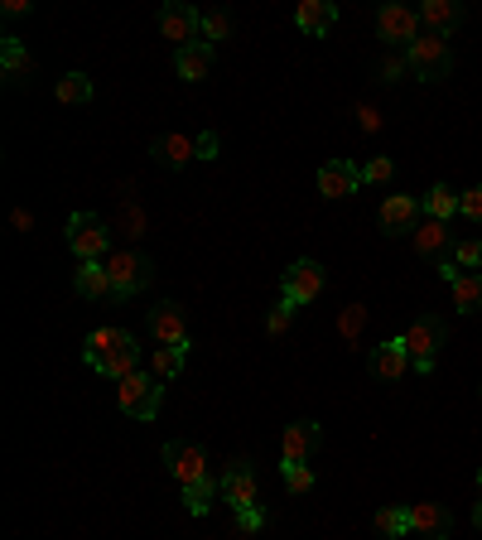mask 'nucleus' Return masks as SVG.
<instances>
[{
  "mask_svg": "<svg viewBox=\"0 0 482 540\" xmlns=\"http://www.w3.org/2000/svg\"><path fill=\"white\" fill-rule=\"evenodd\" d=\"M376 531L381 536H410V507H381L376 512Z\"/></svg>",
  "mask_w": 482,
  "mask_h": 540,
  "instance_id": "32",
  "label": "nucleus"
},
{
  "mask_svg": "<svg viewBox=\"0 0 482 540\" xmlns=\"http://www.w3.org/2000/svg\"><path fill=\"white\" fill-rule=\"evenodd\" d=\"M362 328H367V309H362V304H348V309L338 314V338H343L348 348H357Z\"/></svg>",
  "mask_w": 482,
  "mask_h": 540,
  "instance_id": "31",
  "label": "nucleus"
},
{
  "mask_svg": "<svg viewBox=\"0 0 482 540\" xmlns=\"http://www.w3.org/2000/svg\"><path fill=\"white\" fill-rule=\"evenodd\" d=\"M405 68H410V63H405V58H386V63H381V82H401L405 78Z\"/></svg>",
  "mask_w": 482,
  "mask_h": 540,
  "instance_id": "41",
  "label": "nucleus"
},
{
  "mask_svg": "<svg viewBox=\"0 0 482 540\" xmlns=\"http://www.w3.org/2000/svg\"><path fill=\"white\" fill-rule=\"evenodd\" d=\"M391 179H396V160L376 155V160L362 164V184H391Z\"/></svg>",
  "mask_w": 482,
  "mask_h": 540,
  "instance_id": "35",
  "label": "nucleus"
},
{
  "mask_svg": "<svg viewBox=\"0 0 482 540\" xmlns=\"http://www.w3.org/2000/svg\"><path fill=\"white\" fill-rule=\"evenodd\" d=\"M0 73H5V82H25L29 73H34V58H29V49L15 34L0 39Z\"/></svg>",
  "mask_w": 482,
  "mask_h": 540,
  "instance_id": "23",
  "label": "nucleus"
},
{
  "mask_svg": "<svg viewBox=\"0 0 482 540\" xmlns=\"http://www.w3.org/2000/svg\"><path fill=\"white\" fill-rule=\"evenodd\" d=\"M478 497H482V468H478Z\"/></svg>",
  "mask_w": 482,
  "mask_h": 540,
  "instance_id": "45",
  "label": "nucleus"
},
{
  "mask_svg": "<svg viewBox=\"0 0 482 540\" xmlns=\"http://www.w3.org/2000/svg\"><path fill=\"white\" fill-rule=\"evenodd\" d=\"M295 25L304 29V34H314V39H323L328 29L338 25V5H333V0H299Z\"/></svg>",
  "mask_w": 482,
  "mask_h": 540,
  "instance_id": "19",
  "label": "nucleus"
},
{
  "mask_svg": "<svg viewBox=\"0 0 482 540\" xmlns=\"http://www.w3.org/2000/svg\"><path fill=\"white\" fill-rule=\"evenodd\" d=\"M401 338H405V348H410L415 372H434V357H439V348H444V319H439V314H420Z\"/></svg>",
  "mask_w": 482,
  "mask_h": 540,
  "instance_id": "6",
  "label": "nucleus"
},
{
  "mask_svg": "<svg viewBox=\"0 0 482 540\" xmlns=\"http://www.w3.org/2000/svg\"><path fill=\"white\" fill-rule=\"evenodd\" d=\"M357 126H362V131H381V111H376V107H357Z\"/></svg>",
  "mask_w": 482,
  "mask_h": 540,
  "instance_id": "42",
  "label": "nucleus"
},
{
  "mask_svg": "<svg viewBox=\"0 0 482 540\" xmlns=\"http://www.w3.org/2000/svg\"><path fill=\"white\" fill-rule=\"evenodd\" d=\"M449 222H439V217H420V227H415V256H425V261H444V251H449Z\"/></svg>",
  "mask_w": 482,
  "mask_h": 540,
  "instance_id": "18",
  "label": "nucleus"
},
{
  "mask_svg": "<svg viewBox=\"0 0 482 540\" xmlns=\"http://www.w3.org/2000/svg\"><path fill=\"white\" fill-rule=\"evenodd\" d=\"M160 34L164 39H174V49H188V44H198L203 39V10H193L184 0H169L160 10Z\"/></svg>",
  "mask_w": 482,
  "mask_h": 540,
  "instance_id": "9",
  "label": "nucleus"
},
{
  "mask_svg": "<svg viewBox=\"0 0 482 540\" xmlns=\"http://www.w3.org/2000/svg\"><path fill=\"white\" fill-rule=\"evenodd\" d=\"M290 319H295V304H285V299H280V304L270 309V319H266V333H270V338H280V333L290 328Z\"/></svg>",
  "mask_w": 482,
  "mask_h": 540,
  "instance_id": "36",
  "label": "nucleus"
},
{
  "mask_svg": "<svg viewBox=\"0 0 482 540\" xmlns=\"http://www.w3.org/2000/svg\"><path fill=\"white\" fill-rule=\"evenodd\" d=\"M140 357H145V352L131 343V348L111 352V357H87V367H92L97 377H107V381H126L131 372H140Z\"/></svg>",
  "mask_w": 482,
  "mask_h": 540,
  "instance_id": "21",
  "label": "nucleus"
},
{
  "mask_svg": "<svg viewBox=\"0 0 482 540\" xmlns=\"http://www.w3.org/2000/svg\"><path fill=\"white\" fill-rule=\"evenodd\" d=\"M73 290L82 299H111V275L107 261H78V275H73Z\"/></svg>",
  "mask_w": 482,
  "mask_h": 540,
  "instance_id": "22",
  "label": "nucleus"
},
{
  "mask_svg": "<svg viewBox=\"0 0 482 540\" xmlns=\"http://www.w3.org/2000/svg\"><path fill=\"white\" fill-rule=\"evenodd\" d=\"M280 478H285V492H309V487L319 483V478H314V468H309V463H280Z\"/></svg>",
  "mask_w": 482,
  "mask_h": 540,
  "instance_id": "33",
  "label": "nucleus"
},
{
  "mask_svg": "<svg viewBox=\"0 0 482 540\" xmlns=\"http://www.w3.org/2000/svg\"><path fill=\"white\" fill-rule=\"evenodd\" d=\"M174 73L184 82H203L213 73V44H188V49H174Z\"/></svg>",
  "mask_w": 482,
  "mask_h": 540,
  "instance_id": "20",
  "label": "nucleus"
},
{
  "mask_svg": "<svg viewBox=\"0 0 482 540\" xmlns=\"http://www.w3.org/2000/svg\"><path fill=\"white\" fill-rule=\"evenodd\" d=\"M266 526V512L261 507H246V512H237V531H261Z\"/></svg>",
  "mask_w": 482,
  "mask_h": 540,
  "instance_id": "39",
  "label": "nucleus"
},
{
  "mask_svg": "<svg viewBox=\"0 0 482 540\" xmlns=\"http://www.w3.org/2000/svg\"><path fill=\"white\" fill-rule=\"evenodd\" d=\"M184 362H188V343H169V348L150 352V372H155L160 381H174L179 372H184Z\"/></svg>",
  "mask_w": 482,
  "mask_h": 540,
  "instance_id": "26",
  "label": "nucleus"
},
{
  "mask_svg": "<svg viewBox=\"0 0 482 540\" xmlns=\"http://www.w3.org/2000/svg\"><path fill=\"white\" fill-rule=\"evenodd\" d=\"M458 275H463V266H458V261H439V280H444V285H454Z\"/></svg>",
  "mask_w": 482,
  "mask_h": 540,
  "instance_id": "43",
  "label": "nucleus"
},
{
  "mask_svg": "<svg viewBox=\"0 0 482 540\" xmlns=\"http://www.w3.org/2000/svg\"><path fill=\"white\" fill-rule=\"evenodd\" d=\"M150 333H155V343L169 348V343H188V314L174 304V299H164L150 309Z\"/></svg>",
  "mask_w": 482,
  "mask_h": 540,
  "instance_id": "12",
  "label": "nucleus"
},
{
  "mask_svg": "<svg viewBox=\"0 0 482 540\" xmlns=\"http://www.w3.org/2000/svg\"><path fill=\"white\" fill-rule=\"evenodd\" d=\"M410 531L425 536V540H444L454 531V521H449V512H444L439 502H415V507H410Z\"/></svg>",
  "mask_w": 482,
  "mask_h": 540,
  "instance_id": "17",
  "label": "nucleus"
},
{
  "mask_svg": "<svg viewBox=\"0 0 482 540\" xmlns=\"http://www.w3.org/2000/svg\"><path fill=\"white\" fill-rule=\"evenodd\" d=\"M372 372L381 381H401L410 372V348H405V338H386V343H376L372 348Z\"/></svg>",
  "mask_w": 482,
  "mask_h": 540,
  "instance_id": "15",
  "label": "nucleus"
},
{
  "mask_svg": "<svg viewBox=\"0 0 482 540\" xmlns=\"http://www.w3.org/2000/svg\"><path fill=\"white\" fill-rule=\"evenodd\" d=\"M458 217H473V222H482V184H478V189L458 193Z\"/></svg>",
  "mask_w": 482,
  "mask_h": 540,
  "instance_id": "37",
  "label": "nucleus"
},
{
  "mask_svg": "<svg viewBox=\"0 0 482 540\" xmlns=\"http://www.w3.org/2000/svg\"><path fill=\"white\" fill-rule=\"evenodd\" d=\"M454 261L463 270H478L482 266V242H458L454 246Z\"/></svg>",
  "mask_w": 482,
  "mask_h": 540,
  "instance_id": "38",
  "label": "nucleus"
},
{
  "mask_svg": "<svg viewBox=\"0 0 482 540\" xmlns=\"http://www.w3.org/2000/svg\"><path fill=\"white\" fill-rule=\"evenodd\" d=\"M420 25L429 34H449L454 25H463V5L458 0H425L420 5Z\"/></svg>",
  "mask_w": 482,
  "mask_h": 540,
  "instance_id": "24",
  "label": "nucleus"
},
{
  "mask_svg": "<svg viewBox=\"0 0 482 540\" xmlns=\"http://www.w3.org/2000/svg\"><path fill=\"white\" fill-rule=\"evenodd\" d=\"M319 425L314 420H295V425H285L280 434V463H309V454L319 449Z\"/></svg>",
  "mask_w": 482,
  "mask_h": 540,
  "instance_id": "13",
  "label": "nucleus"
},
{
  "mask_svg": "<svg viewBox=\"0 0 482 540\" xmlns=\"http://www.w3.org/2000/svg\"><path fill=\"white\" fill-rule=\"evenodd\" d=\"M160 396H164V381L155 372H131L126 381H116V405L131 415V420H155V410H160Z\"/></svg>",
  "mask_w": 482,
  "mask_h": 540,
  "instance_id": "2",
  "label": "nucleus"
},
{
  "mask_svg": "<svg viewBox=\"0 0 482 540\" xmlns=\"http://www.w3.org/2000/svg\"><path fill=\"white\" fill-rule=\"evenodd\" d=\"M164 169H184L188 160H198V135H184V131H169L155 140V150H150Z\"/></svg>",
  "mask_w": 482,
  "mask_h": 540,
  "instance_id": "16",
  "label": "nucleus"
},
{
  "mask_svg": "<svg viewBox=\"0 0 482 540\" xmlns=\"http://www.w3.org/2000/svg\"><path fill=\"white\" fill-rule=\"evenodd\" d=\"M222 502H227L232 512L261 507V483H256V473H251V463L246 459H237L227 473H222Z\"/></svg>",
  "mask_w": 482,
  "mask_h": 540,
  "instance_id": "10",
  "label": "nucleus"
},
{
  "mask_svg": "<svg viewBox=\"0 0 482 540\" xmlns=\"http://www.w3.org/2000/svg\"><path fill=\"white\" fill-rule=\"evenodd\" d=\"M473 521H478V526H482V502H478V512H473Z\"/></svg>",
  "mask_w": 482,
  "mask_h": 540,
  "instance_id": "44",
  "label": "nucleus"
},
{
  "mask_svg": "<svg viewBox=\"0 0 482 540\" xmlns=\"http://www.w3.org/2000/svg\"><path fill=\"white\" fill-rule=\"evenodd\" d=\"M217 150H222L217 131H203V135H198V160H217Z\"/></svg>",
  "mask_w": 482,
  "mask_h": 540,
  "instance_id": "40",
  "label": "nucleus"
},
{
  "mask_svg": "<svg viewBox=\"0 0 482 540\" xmlns=\"http://www.w3.org/2000/svg\"><path fill=\"white\" fill-rule=\"evenodd\" d=\"M405 63L415 68L420 82H444L454 73V49H449V34H420L410 49H405Z\"/></svg>",
  "mask_w": 482,
  "mask_h": 540,
  "instance_id": "1",
  "label": "nucleus"
},
{
  "mask_svg": "<svg viewBox=\"0 0 482 540\" xmlns=\"http://www.w3.org/2000/svg\"><path fill=\"white\" fill-rule=\"evenodd\" d=\"M425 217H439V222H454L458 217V193L449 184H434L425 193Z\"/></svg>",
  "mask_w": 482,
  "mask_h": 540,
  "instance_id": "30",
  "label": "nucleus"
},
{
  "mask_svg": "<svg viewBox=\"0 0 482 540\" xmlns=\"http://www.w3.org/2000/svg\"><path fill=\"white\" fill-rule=\"evenodd\" d=\"M376 34L386 39V44H415L420 34H425V25H420V10H410V5H401V0H391V5H381L376 10Z\"/></svg>",
  "mask_w": 482,
  "mask_h": 540,
  "instance_id": "7",
  "label": "nucleus"
},
{
  "mask_svg": "<svg viewBox=\"0 0 482 540\" xmlns=\"http://www.w3.org/2000/svg\"><path fill=\"white\" fill-rule=\"evenodd\" d=\"M54 97L63 107H82V102H92V78L87 73H68V78H58Z\"/></svg>",
  "mask_w": 482,
  "mask_h": 540,
  "instance_id": "29",
  "label": "nucleus"
},
{
  "mask_svg": "<svg viewBox=\"0 0 482 540\" xmlns=\"http://www.w3.org/2000/svg\"><path fill=\"white\" fill-rule=\"evenodd\" d=\"M227 34H232V20H227L222 10H203V44H213L217 49Z\"/></svg>",
  "mask_w": 482,
  "mask_h": 540,
  "instance_id": "34",
  "label": "nucleus"
},
{
  "mask_svg": "<svg viewBox=\"0 0 482 540\" xmlns=\"http://www.w3.org/2000/svg\"><path fill=\"white\" fill-rule=\"evenodd\" d=\"M217 497H222V478H203V483L184 487V507H188V516H208V507H213Z\"/></svg>",
  "mask_w": 482,
  "mask_h": 540,
  "instance_id": "28",
  "label": "nucleus"
},
{
  "mask_svg": "<svg viewBox=\"0 0 482 540\" xmlns=\"http://www.w3.org/2000/svg\"><path fill=\"white\" fill-rule=\"evenodd\" d=\"M164 468H169V478L179 487H193V483H203V478H213L208 449L203 444H184V439H169L164 444Z\"/></svg>",
  "mask_w": 482,
  "mask_h": 540,
  "instance_id": "5",
  "label": "nucleus"
},
{
  "mask_svg": "<svg viewBox=\"0 0 482 540\" xmlns=\"http://www.w3.org/2000/svg\"><path fill=\"white\" fill-rule=\"evenodd\" d=\"M68 251L78 261H107L111 256V232L97 213H73L68 217Z\"/></svg>",
  "mask_w": 482,
  "mask_h": 540,
  "instance_id": "3",
  "label": "nucleus"
},
{
  "mask_svg": "<svg viewBox=\"0 0 482 540\" xmlns=\"http://www.w3.org/2000/svg\"><path fill=\"white\" fill-rule=\"evenodd\" d=\"M420 217H425V198L391 193V198L381 203V232H391V237H401V232H415V227H420Z\"/></svg>",
  "mask_w": 482,
  "mask_h": 540,
  "instance_id": "11",
  "label": "nucleus"
},
{
  "mask_svg": "<svg viewBox=\"0 0 482 540\" xmlns=\"http://www.w3.org/2000/svg\"><path fill=\"white\" fill-rule=\"evenodd\" d=\"M135 338L126 333V328H92L87 333V343H82V357H111V352L131 348Z\"/></svg>",
  "mask_w": 482,
  "mask_h": 540,
  "instance_id": "25",
  "label": "nucleus"
},
{
  "mask_svg": "<svg viewBox=\"0 0 482 540\" xmlns=\"http://www.w3.org/2000/svg\"><path fill=\"white\" fill-rule=\"evenodd\" d=\"M449 290H454V309H458V314H473V309H482V275H478V270H463Z\"/></svg>",
  "mask_w": 482,
  "mask_h": 540,
  "instance_id": "27",
  "label": "nucleus"
},
{
  "mask_svg": "<svg viewBox=\"0 0 482 540\" xmlns=\"http://www.w3.org/2000/svg\"><path fill=\"white\" fill-rule=\"evenodd\" d=\"M362 189V169L348 160H328L319 169V193L323 198H348V193Z\"/></svg>",
  "mask_w": 482,
  "mask_h": 540,
  "instance_id": "14",
  "label": "nucleus"
},
{
  "mask_svg": "<svg viewBox=\"0 0 482 540\" xmlns=\"http://www.w3.org/2000/svg\"><path fill=\"white\" fill-rule=\"evenodd\" d=\"M107 275H111V299H135L150 285V261L140 251H131V246H121V251L107 256Z\"/></svg>",
  "mask_w": 482,
  "mask_h": 540,
  "instance_id": "4",
  "label": "nucleus"
},
{
  "mask_svg": "<svg viewBox=\"0 0 482 540\" xmlns=\"http://www.w3.org/2000/svg\"><path fill=\"white\" fill-rule=\"evenodd\" d=\"M323 295V266L319 261H309V256H299L295 266L285 270V280H280V299L285 304H314Z\"/></svg>",
  "mask_w": 482,
  "mask_h": 540,
  "instance_id": "8",
  "label": "nucleus"
}]
</instances>
